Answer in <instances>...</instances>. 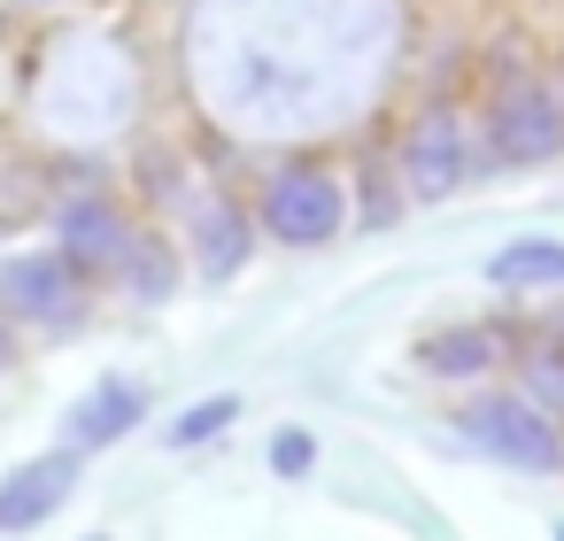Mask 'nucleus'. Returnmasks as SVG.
I'll return each instance as SVG.
<instances>
[{"instance_id":"nucleus-4","label":"nucleus","mask_w":564,"mask_h":541,"mask_svg":"<svg viewBox=\"0 0 564 541\" xmlns=\"http://www.w3.org/2000/svg\"><path fill=\"white\" fill-rule=\"evenodd\" d=\"M70 479H78V456H70V448L17 464L9 479H0V533H32L40 518H55L63 495H70Z\"/></svg>"},{"instance_id":"nucleus-14","label":"nucleus","mask_w":564,"mask_h":541,"mask_svg":"<svg viewBox=\"0 0 564 541\" xmlns=\"http://www.w3.org/2000/svg\"><path fill=\"white\" fill-rule=\"evenodd\" d=\"M124 263H132V279H140V294H148V302H163V294H171V256H163V248H124Z\"/></svg>"},{"instance_id":"nucleus-1","label":"nucleus","mask_w":564,"mask_h":541,"mask_svg":"<svg viewBox=\"0 0 564 541\" xmlns=\"http://www.w3.org/2000/svg\"><path fill=\"white\" fill-rule=\"evenodd\" d=\"M464 433H471L495 464H510V472H556V425H549V410H533V402H518V394L471 402V410H464Z\"/></svg>"},{"instance_id":"nucleus-13","label":"nucleus","mask_w":564,"mask_h":541,"mask_svg":"<svg viewBox=\"0 0 564 541\" xmlns=\"http://www.w3.org/2000/svg\"><path fill=\"white\" fill-rule=\"evenodd\" d=\"M317 464V441L302 433V425H286V433H271V472H286V479H302Z\"/></svg>"},{"instance_id":"nucleus-16","label":"nucleus","mask_w":564,"mask_h":541,"mask_svg":"<svg viewBox=\"0 0 564 541\" xmlns=\"http://www.w3.org/2000/svg\"><path fill=\"white\" fill-rule=\"evenodd\" d=\"M556 541H564V526H556Z\"/></svg>"},{"instance_id":"nucleus-7","label":"nucleus","mask_w":564,"mask_h":541,"mask_svg":"<svg viewBox=\"0 0 564 541\" xmlns=\"http://www.w3.org/2000/svg\"><path fill=\"white\" fill-rule=\"evenodd\" d=\"M124 217L109 209V202H70L63 209V256L78 263V271H109V263H124Z\"/></svg>"},{"instance_id":"nucleus-2","label":"nucleus","mask_w":564,"mask_h":541,"mask_svg":"<svg viewBox=\"0 0 564 541\" xmlns=\"http://www.w3.org/2000/svg\"><path fill=\"white\" fill-rule=\"evenodd\" d=\"M263 225L286 240V248H325L340 232V186L325 171H279L271 194H263Z\"/></svg>"},{"instance_id":"nucleus-6","label":"nucleus","mask_w":564,"mask_h":541,"mask_svg":"<svg viewBox=\"0 0 564 541\" xmlns=\"http://www.w3.org/2000/svg\"><path fill=\"white\" fill-rule=\"evenodd\" d=\"M402 178H410V194H425V202H441V194L464 186V132H456V117H417V125H410V140H402Z\"/></svg>"},{"instance_id":"nucleus-3","label":"nucleus","mask_w":564,"mask_h":541,"mask_svg":"<svg viewBox=\"0 0 564 541\" xmlns=\"http://www.w3.org/2000/svg\"><path fill=\"white\" fill-rule=\"evenodd\" d=\"M487 148H495V163H518V171H533V163H556V148H564V109L549 101V94H510L502 109H495V125H487Z\"/></svg>"},{"instance_id":"nucleus-11","label":"nucleus","mask_w":564,"mask_h":541,"mask_svg":"<svg viewBox=\"0 0 564 541\" xmlns=\"http://www.w3.org/2000/svg\"><path fill=\"white\" fill-rule=\"evenodd\" d=\"M495 286H564V240H510L495 256Z\"/></svg>"},{"instance_id":"nucleus-10","label":"nucleus","mask_w":564,"mask_h":541,"mask_svg":"<svg viewBox=\"0 0 564 541\" xmlns=\"http://www.w3.org/2000/svg\"><path fill=\"white\" fill-rule=\"evenodd\" d=\"M194 248H202V271H209V279H232V271L248 263V225H240V209H202Z\"/></svg>"},{"instance_id":"nucleus-9","label":"nucleus","mask_w":564,"mask_h":541,"mask_svg":"<svg viewBox=\"0 0 564 541\" xmlns=\"http://www.w3.org/2000/svg\"><path fill=\"white\" fill-rule=\"evenodd\" d=\"M495 356H502V340H495L487 325H456V333H433V340H425V371H441V379L495 371Z\"/></svg>"},{"instance_id":"nucleus-18","label":"nucleus","mask_w":564,"mask_h":541,"mask_svg":"<svg viewBox=\"0 0 564 541\" xmlns=\"http://www.w3.org/2000/svg\"><path fill=\"white\" fill-rule=\"evenodd\" d=\"M94 541H101V533H94Z\"/></svg>"},{"instance_id":"nucleus-17","label":"nucleus","mask_w":564,"mask_h":541,"mask_svg":"<svg viewBox=\"0 0 564 541\" xmlns=\"http://www.w3.org/2000/svg\"><path fill=\"white\" fill-rule=\"evenodd\" d=\"M0 348H9V340H0Z\"/></svg>"},{"instance_id":"nucleus-12","label":"nucleus","mask_w":564,"mask_h":541,"mask_svg":"<svg viewBox=\"0 0 564 541\" xmlns=\"http://www.w3.org/2000/svg\"><path fill=\"white\" fill-rule=\"evenodd\" d=\"M240 418V394H209V402H194L178 425H171V448H194V441H209V433H225Z\"/></svg>"},{"instance_id":"nucleus-8","label":"nucleus","mask_w":564,"mask_h":541,"mask_svg":"<svg viewBox=\"0 0 564 541\" xmlns=\"http://www.w3.org/2000/svg\"><path fill=\"white\" fill-rule=\"evenodd\" d=\"M140 387L132 379H101L78 410H70V448H101V441H117V433H132L140 425Z\"/></svg>"},{"instance_id":"nucleus-15","label":"nucleus","mask_w":564,"mask_h":541,"mask_svg":"<svg viewBox=\"0 0 564 541\" xmlns=\"http://www.w3.org/2000/svg\"><path fill=\"white\" fill-rule=\"evenodd\" d=\"M533 394L541 402H564V356H533Z\"/></svg>"},{"instance_id":"nucleus-5","label":"nucleus","mask_w":564,"mask_h":541,"mask_svg":"<svg viewBox=\"0 0 564 541\" xmlns=\"http://www.w3.org/2000/svg\"><path fill=\"white\" fill-rule=\"evenodd\" d=\"M78 302V263L55 248V256H9L0 263V310L17 317H63Z\"/></svg>"}]
</instances>
